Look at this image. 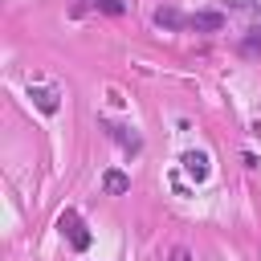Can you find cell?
Here are the masks:
<instances>
[{"label":"cell","instance_id":"obj_10","mask_svg":"<svg viewBox=\"0 0 261 261\" xmlns=\"http://www.w3.org/2000/svg\"><path fill=\"white\" fill-rule=\"evenodd\" d=\"M171 261H192V253H188V249L179 245V249H171Z\"/></svg>","mask_w":261,"mask_h":261},{"label":"cell","instance_id":"obj_4","mask_svg":"<svg viewBox=\"0 0 261 261\" xmlns=\"http://www.w3.org/2000/svg\"><path fill=\"white\" fill-rule=\"evenodd\" d=\"M184 171H188L196 184H204L208 171H212V167H208V155H204V151H188V155H184Z\"/></svg>","mask_w":261,"mask_h":261},{"label":"cell","instance_id":"obj_9","mask_svg":"<svg viewBox=\"0 0 261 261\" xmlns=\"http://www.w3.org/2000/svg\"><path fill=\"white\" fill-rule=\"evenodd\" d=\"M98 8H102L106 16H122V8H126V4H122V0H98Z\"/></svg>","mask_w":261,"mask_h":261},{"label":"cell","instance_id":"obj_5","mask_svg":"<svg viewBox=\"0 0 261 261\" xmlns=\"http://www.w3.org/2000/svg\"><path fill=\"white\" fill-rule=\"evenodd\" d=\"M106 130H110V139L118 143V147H126V151H139L143 147V139L130 130V126H118V122H106Z\"/></svg>","mask_w":261,"mask_h":261},{"label":"cell","instance_id":"obj_1","mask_svg":"<svg viewBox=\"0 0 261 261\" xmlns=\"http://www.w3.org/2000/svg\"><path fill=\"white\" fill-rule=\"evenodd\" d=\"M61 232L69 237V245L82 253V249H90V232H86V224H82V216L73 212V208H65L61 212Z\"/></svg>","mask_w":261,"mask_h":261},{"label":"cell","instance_id":"obj_2","mask_svg":"<svg viewBox=\"0 0 261 261\" xmlns=\"http://www.w3.org/2000/svg\"><path fill=\"white\" fill-rule=\"evenodd\" d=\"M188 29H196V33H220V29H224V12H216V8L192 12V16H188Z\"/></svg>","mask_w":261,"mask_h":261},{"label":"cell","instance_id":"obj_8","mask_svg":"<svg viewBox=\"0 0 261 261\" xmlns=\"http://www.w3.org/2000/svg\"><path fill=\"white\" fill-rule=\"evenodd\" d=\"M241 53H245V57H261V29H249V33L241 37Z\"/></svg>","mask_w":261,"mask_h":261},{"label":"cell","instance_id":"obj_3","mask_svg":"<svg viewBox=\"0 0 261 261\" xmlns=\"http://www.w3.org/2000/svg\"><path fill=\"white\" fill-rule=\"evenodd\" d=\"M102 192H106V196H126V192H130V175L118 171V167L102 171Z\"/></svg>","mask_w":261,"mask_h":261},{"label":"cell","instance_id":"obj_7","mask_svg":"<svg viewBox=\"0 0 261 261\" xmlns=\"http://www.w3.org/2000/svg\"><path fill=\"white\" fill-rule=\"evenodd\" d=\"M155 24H159V29H167V33H175V29H184V24H188V16H184V12H175V8H159V12H155Z\"/></svg>","mask_w":261,"mask_h":261},{"label":"cell","instance_id":"obj_6","mask_svg":"<svg viewBox=\"0 0 261 261\" xmlns=\"http://www.w3.org/2000/svg\"><path fill=\"white\" fill-rule=\"evenodd\" d=\"M29 98H33V106H37V110L57 114V94H53L49 86H33V90H29Z\"/></svg>","mask_w":261,"mask_h":261}]
</instances>
